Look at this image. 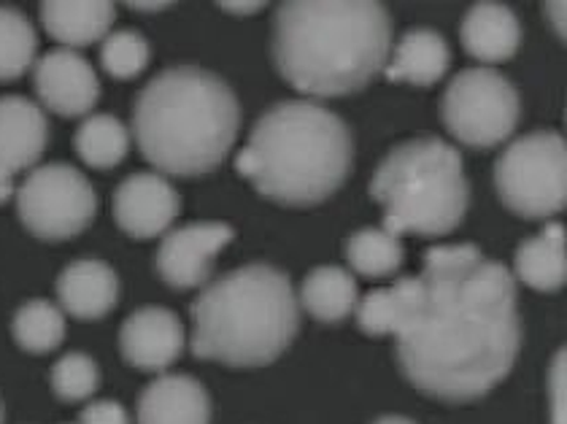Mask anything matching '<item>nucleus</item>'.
I'll use <instances>...</instances> for the list:
<instances>
[{"label":"nucleus","mask_w":567,"mask_h":424,"mask_svg":"<svg viewBox=\"0 0 567 424\" xmlns=\"http://www.w3.org/2000/svg\"><path fill=\"white\" fill-rule=\"evenodd\" d=\"M414 303L400 328L405 379L446 403H471L495 390L519 354L516 285L478 246H435L416 276Z\"/></svg>","instance_id":"nucleus-1"},{"label":"nucleus","mask_w":567,"mask_h":424,"mask_svg":"<svg viewBox=\"0 0 567 424\" xmlns=\"http://www.w3.org/2000/svg\"><path fill=\"white\" fill-rule=\"evenodd\" d=\"M58 298L65 313L76 319H101L120 300V279L101 260L71 262L58 279Z\"/></svg>","instance_id":"nucleus-16"},{"label":"nucleus","mask_w":567,"mask_h":424,"mask_svg":"<svg viewBox=\"0 0 567 424\" xmlns=\"http://www.w3.org/2000/svg\"><path fill=\"white\" fill-rule=\"evenodd\" d=\"M0 424H3V405H0Z\"/></svg>","instance_id":"nucleus-33"},{"label":"nucleus","mask_w":567,"mask_h":424,"mask_svg":"<svg viewBox=\"0 0 567 424\" xmlns=\"http://www.w3.org/2000/svg\"><path fill=\"white\" fill-rule=\"evenodd\" d=\"M236 92L200 68H171L154 76L133 108L138 149L171 176L217 170L238 138Z\"/></svg>","instance_id":"nucleus-3"},{"label":"nucleus","mask_w":567,"mask_h":424,"mask_svg":"<svg viewBox=\"0 0 567 424\" xmlns=\"http://www.w3.org/2000/svg\"><path fill=\"white\" fill-rule=\"evenodd\" d=\"M390 46V14L373 0H289L276 11V68L306 95L338 97L368 87Z\"/></svg>","instance_id":"nucleus-2"},{"label":"nucleus","mask_w":567,"mask_h":424,"mask_svg":"<svg viewBox=\"0 0 567 424\" xmlns=\"http://www.w3.org/2000/svg\"><path fill=\"white\" fill-rule=\"evenodd\" d=\"M212 397L206 386L184 373L154 379L138 401V424H208Z\"/></svg>","instance_id":"nucleus-15"},{"label":"nucleus","mask_w":567,"mask_h":424,"mask_svg":"<svg viewBox=\"0 0 567 424\" xmlns=\"http://www.w3.org/2000/svg\"><path fill=\"white\" fill-rule=\"evenodd\" d=\"M193 352L233 368L281 358L300 328L292 281L279 268L244 266L212 281L193 306Z\"/></svg>","instance_id":"nucleus-5"},{"label":"nucleus","mask_w":567,"mask_h":424,"mask_svg":"<svg viewBox=\"0 0 567 424\" xmlns=\"http://www.w3.org/2000/svg\"><path fill=\"white\" fill-rule=\"evenodd\" d=\"M516 273L533 290H563L567 279L565 227L548 225L544 232L527 238L516 251Z\"/></svg>","instance_id":"nucleus-20"},{"label":"nucleus","mask_w":567,"mask_h":424,"mask_svg":"<svg viewBox=\"0 0 567 424\" xmlns=\"http://www.w3.org/2000/svg\"><path fill=\"white\" fill-rule=\"evenodd\" d=\"M184 324L174 311L150 309L133 311L120 330L122 358L138 371H165L182 358Z\"/></svg>","instance_id":"nucleus-14"},{"label":"nucleus","mask_w":567,"mask_h":424,"mask_svg":"<svg viewBox=\"0 0 567 424\" xmlns=\"http://www.w3.org/2000/svg\"><path fill=\"white\" fill-rule=\"evenodd\" d=\"M497 195L524 219H546L567 200V146L559 133L522 135L495 165Z\"/></svg>","instance_id":"nucleus-7"},{"label":"nucleus","mask_w":567,"mask_h":424,"mask_svg":"<svg viewBox=\"0 0 567 424\" xmlns=\"http://www.w3.org/2000/svg\"><path fill=\"white\" fill-rule=\"evenodd\" d=\"M22 225L41 241H65L90 227L97 211L95 189L73 165L52 163L30 170L17 193Z\"/></svg>","instance_id":"nucleus-9"},{"label":"nucleus","mask_w":567,"mask_h":424,"mask_svg":"<svg viewBox=\"0 0 567 424\" xmlns=\"http://www.w3.org/2000/svg\"><path fill=\"white\" fill-rule=\"evenodd\" d=\"M373 424H416V422L405 420V416H384V420H379V422H373Z\"/></svg>","instance_id":"nucleus-32"},{"label":"nucleus","mask_w":567,"mask_h":424,"mask_svg":"<svg viewBox=\"0 0 567 424\" xmlns=\"http://www.w3.org/2000/svg\"><path fill=\"white\" fill-rule=\"evenodd\" d=\"M182 211V198L157 174H133L114 195L116 225L133 238L163 236Z\"/></svg>","instance_id":"nucleus-13"},{"label":"nucleus","mask_w":567,"mask_h":424,"mask_svg":"<svg viewBox=\"0 0 567 424\" xmlns=\"http://www.w3.org/2000/svg\"><path fill=\"white\" fill-rule=\"evenodd\" d=\"M97 379H101V373H97L95 360L82 352L65 354L52 368L54 395L65 403L87 401L90 395H95Z\"/></svg>","instance_id":"nucleus-28"},{"label":"nucleus","mask_w":567,"mask_h":424,"mask_svg":"<svg viewBox=\"0 0 567 424\" xmlns=\"http://www.w3.org/2000/svg\"><path fill=\"white\" fill-rule=\"evenodd\" d=\"M300 300L313 319L332 324L343 322L349 313H354L357 303H360V292H357V281L349 270L322 266L306 276Z\"/></svg>","instance_id":"nucleus-21"},{"label":"nucleus","mask_w":567,"mask_h":424,"mask_svg":"<svg viewBox=\"0 0 567 424\" xmlns=\"http://www.w3.org/2000/svg\"><path fill=\"white\" fill-rule=\"evenodd\" d=\"M131 149V133L114 114H95L76 131V152L92 168H114Z\"/></svg>","instance_id":"nucleus-23"},{"label":"nucleus","mask_w":567,"mask_h":424,"mask_svg":"<svg viewBox=\"0 0 567 424\" xmlns=\"http://www.w3.org/2000/svg\"><path fill=\"white\" fill-rule=\"evenodd\" d=\"M79 424H131L125 405L116 401H95L79 416Z\"/></svg>","instance_id":"nucleus-30"},{"label":"nucleus","mask_w":567,"mask_h":424,"mask_svg":"<svg viewBox=\"0 0 567 424\" xmlns=\"http://www.w3.org/2000/svg\"><path fill=\"white\" fill-rule=\"evenodd\" d=\"M347 257L349 266L360 276L384 279V276L398 273L400 266H403V246H400V238L390 236L386 230L368 227V230L354 232L349 238Z\"/></svg>","instance_id":"nucleus-25"},{"label":"nucleus","mask_w":567,"mask_h":424,"mask_svg":"<svg viewBox=\"0 0 567 424\" xmlns=\"http://www.w3.org/2000/svg\"><path fill=\"white\" fill-rule=\"evenodd\" d=\"M39 52V35L33 22L17 9L0 6V82H14Z\"/></svg>","instance_id":"nucleus-24"},{"label":"nucleus","mask_w":567,"mask_h":424,"mask_svg":"<svg viewBox=\"0 0 567 424\" xmlns=\"http://www.w3.org/2000/svg\"><path fill=\"white\" fill-rule=\"evenodd\" d=\"M522 28L514 11L503 3H476L462 22V46L481 63H505L516 54Z\"/></svg>","instance_id":"nucleus-17"},{"label":"nucleus","mask_w":567,"mask_h":424,"mask_svg":"<svg viewBox=\"0 0 567 424\" xmlns=\"http://www.w3.org/2000/svg\"><path fill=\"white\" fill-rule=\"evenodd\" d=\"M371 195L384 208V230L437 238L457 230L471 206L462 157L441 138H414L381 159Z\"/></svg>","instance_id":"nucleus-6"},{"label":"nucleus","mask_w":567,"mask_h":424,"mask_svg":"<svg viewBox=\"0 0 567 424\" xmlns=\"http://www.w3.org/2000/svg\"><path fill=\"white\" fill-rule=\"evenodd\" d=\"M49 141L47 116L20 95L0 97V203L14 195V176L33 168Z\"/></svg>","instance_id":"nucleus-11"},{"label":"nucleus","mask_w":567,"mask_h":424,"mask_svg":"<svg viewBox=\"0 0 567 424\" xmlns=\"http://www.w3.org/2000/svg\"><path fill=\"white\" fill-rule=\"evenodd\" d=\"M221 9H227L230 14L233 11H236V14H251V11L265 9V3H221Z\"/></svg>","instance_id":"nucleus-31"},{"label":"nucleus","mask_w":567,"mask_h":424,"mask_svg":"<svg viewBox=\"0 0 567 424\" xmlns=\"http://www.w3.org/2000/svg\"><path fill=\"white\" fill-rule=\"evenodd\" d=\"M449 133L473 149H492L519 125V92L492 68H471L449 82L443 95Z\"/></svg>","instance_id":"nucleus-8"},{"label":"nucleus","mask_w":567,"mask_h":424,"mask_svg":"<svg viewBox=\"0 0 567 424\" xmlns=\"http://www.w3.org/2000/svg\"><path fill=\"white\" fill-rule=\"evenodd\" d=\"M354 141L338 114L319 103H279L257 120L236 168L265 198L284 206H317L341 189Z\"/></svg>","instance_id":"nucleus-4"},{"label":"nucleus","mask_w":567,"mask_h":424,"mask_svg":"<svg viewBox=\"0 0 567 424\" xmlns=\"http://www.w3.org/2000/svg\"><path fill=\"white\" fill-rule=\"evenodd\" d=\"M101 63L114 79H135L150 65V44L138 30H116L103 39Z\"/></svg>","instance_id":"nucleus-27"},{"label":"nucleus","mask_w":567,"mask_h":424,"mask_svg":"<svg viewBox=\"0 0 567 424\" xmlns=\"http://www.w3.org/2000/svg\"><path fill=\"white\" fill-rule=\"evenodd\" d=\"M414 279H400L386 290H373L357 303V322L368 335H398L414 303Z\"/></svg>","instance_id":"nucleus-22"},{"label":"nucleus","mask_w":567,"mask_h":424,"mask_svg":"<svg viewBox=\"0 0 567 424\" xmlns=\"http://www.w3.org/2000/svg\"><path fill=\"white\" fill-rule=\"evenodd\" d=\"M47 33L65 46H90L106 39L116 20L114 3L103 0H47L41 6Z\"/></svg>","instance_id":"nucleus-19"},{"label":"nucleus","mask_w":567,"mask_h":424,"mask_svg":"<svg viewBox=\"0 0 567 424\" xmlns=\"http://www.w3.org/2000/svg\"><path fill=\"white\" fill-rule=\"evenodd\" d=\"M233 241V227L225 223H195L171 230L157 251V270L165 285L195 290L212 279L214 260Z\"/></svg>","instance_id":"nucleus-10"},{"label":"nucleus","mask_w":567,"mask_h":424,"mask_svg":"<svg viewBox=\"0 0 567 424\" xmlns=\"http://www.w3.org/2000/svg\"><path fill=\"white\" fill-rule=\"evenodd\" d=\"M449 65H452V49H449L446 39L435 30L416 28L400 39L390 65H386V79L430 87L446 76Z\"/></svg>","instance_id":"nucleus-18"},{"label":"nucleus","mask_w":567,"mask_h":424,"mask_svg":"<svg viewBox=\"0 0 567 424\" xmlns=\"http://www.w3.org/2000/svg\"><path fill=\"white\" fill-rule=\"evenodd\" d=\"M548 416L551 424H565V349H559L548 373Z\"/></svg>","instance_id":"nucleus-29"},{"label":"nucleus","mask_w":567,"mask_h":424,"mask_svg":"<svg viewBox=\"0 0 567 424\" xmlns=\"http://www.w3.org/2000/svg\"><path fill=\"white\" fill-rule=\"evenodd\" d=\"M35 92L54 114L84 116L101 97V82L82 54L52 49L35 63Z\"/></svg>","instance_id":"nucleus-12"},{"label":"nucleus","mask_w":567,"mask_h":424,"mask_svg":"<svg viewBox=\"0 0 567 424\" xmlns=\"http://www.w3.org/2000/svg\"><path fill=\"white\" fill-rule=\"evenodd\" d=\"M65 338V317L49 300H30L14 317V341L24 352L47 354Z\"/></svg>","instance_id":"nucleus-26"}]
</instances>
